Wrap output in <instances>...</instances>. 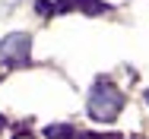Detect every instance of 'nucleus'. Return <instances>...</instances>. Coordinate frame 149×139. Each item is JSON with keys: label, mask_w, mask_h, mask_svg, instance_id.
I'll return each instance as SVG.
<instances>
[{"label": "nucleus", "mask_w": 149, "mask_h": 139, "mask_svg": "<svg viewBox=\"0 0 149 139\" xmlns=\"http://www.w3.org/2000/svg\"><path fill=\"white\" fill-rule=\"evenodd\" d=\"M83 139H118V136H95V133H89V136H83Z\"/></svg>", "instance_id": "nucleus-4"}, {"label": "nucleus", "mask_w": 149, "mask_h": 139, "mask_svg": "<svg viewBox=\"0 0 149 139\" xmlns=\"http://www.w3.org/2000/svg\"><path fill=\"white\" fill-rule=\"evenodd\" d=\"M16 3H19V0H0V10H13Z\"/></svg>", "instance_id": "nucleus-3"}, {"label": "nucleus", "mask_w": 149, "mask_h": 139, "mask_svg": "<svg viewBox=\"0 0 149 139\" xmlns=\"http://www.w3.org/2000/svg\"><path fill=\"white\" fill-rule=\"evenodd\" d=\"M16 139H32V136H16Z\"/></svg>", "instance_id": "nucleus-5"}, {"label": "nucleus", "mask_w": 149, "mask_h": 139, "mask_svg": "<svg viewBox=\"0 0 149 139\" xmlns=\"http://www.w3.org/2000/svg\"><path fill=\"white\" fill-rule=\"evenodd\" d=\"M124 108V95H120V89L114 82H108V79H98V82L92 85L89 92V114L95 120H102V123H108V120H114Z\"/></svg>", "instance_id": "nucleus-1"}, {"label": "nucleus", "mask_w": 149, "mask_h": 139, "mask_svg": "<svg viewBox=\"0 0 149 139\" xmlns=\"http://www.w3.org/2000/svg\"><path fill=\"white\" fill-rule=\"evenodd\" d=\"M32 54V38L26 32H13L0 41V66H22Z\"/></svg>", "instance_id": "nucleus-2"}]
</instances>
